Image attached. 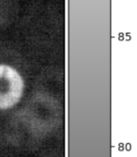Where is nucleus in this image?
<instances>
[{"label": "nucleus", "mask_w": 137, "mask_h": 157, "mask_svg": "<svg viewBox=\"0 0 137 157\" xmlns=\"http://www.w3.org/2000/svg\"><path fill=\"white\" fill-rule=\"evenodd\" d=\"M24 80L17 70L0 64V109L16 105L24 92Z\"/></svg>", "instance_id": "nucleus-1"}, {"label": "nucleus", "mask_w": 137, "mask_h": 157, "mask_svg": "<svg viewBox=\"0 0 137 157\" xmlns=\"http://www.w3.org/2000/svg\"><path fill=\"white\" fill-rule=\"evenodd\" d=\"M7 1L8 0H0V16H1V14H2V16L6 15L5 12L9 7L7 5Z\"/></svg>", "instance_id": "nucleus-2"}]
</instances>
